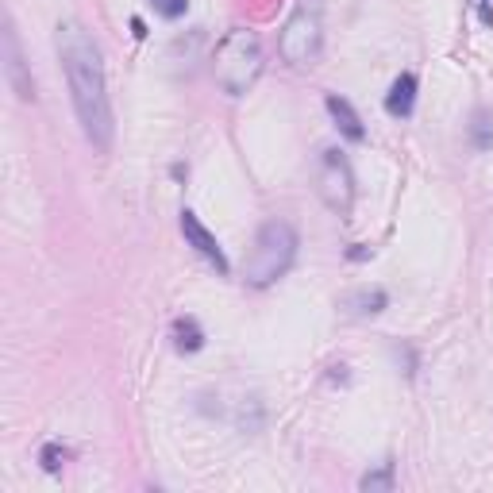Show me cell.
<instances>
[{
	"mask_svg": "<svg viewBox=\"0 0 493 493\" xmlns=\"http://www.w3.org/2000/svg\"><path fill=\"white\" fill-rule=\"evenodd\" d=\"M174 347L182 355H193V351L205 347V332H201V324H196L193 317H177L174 320Z\"/></svg>",
	"mask_w": 493,
	"mask_h": 493,
	"instance_id": "11",
	"label": "cell"
},
{
	"mask_svg": "<svg viewBox=\"0 0 493 493\" xmlns=\"http://www.w3.org/2000/svg\"><path fill=\"white\" fill-rule=\"evenodd\" d=\"M293 258H297V232H293V224L267 220L258 227L251 255H246V270H243L246 286H255V289L274 286L293 267Z\"/></svg>",
	"mask_w": 493,
	"mask_h": 493,
	"instance_id": "3",
	"label": "cell"
},
{
	"mask_svg": "<svg viewBox=\"0 0 493 493\" xmlns=\"http://www.w3.org/2000/svg\"><path fill=\"white\" fill-rule=\"evenodd\" d=\"M317 189H320V201L332 208L336 216H347L355 208V174H351V162L339 151H320Z\"/></svg>",
	"mask_w": 493,
	"mask_h": 493,
	"instance_id": "5",
	"label": "cell"
},
{
	"mask_svg": "<svg viewBox=\"0 0 493 493\" xmlns=\"http://www.w3.org/2000/svg\"><path fill=\"white\" fill-rule=\"evenodd\" d=\"M262 65H267V58H262L258 35L246 27H232L212 55V77L227 96H243L258 81Z\"/></svg>",
	"mask_w": 493,
	"mask_h": 493,
	"instance_id": "2",
	"label": "cell"
},
{
	"mask_svg": "<svg viewBox=\"0 0 493 493\" xmlns=\"http://www.w3.org/2000/svg\"><path fill=\"white\" fill-rule=\"evenodd\" d=\"M327 112H332V120H336V127H339V136L343 139H351V143H363L367 139V127H363V120L355 116V108L343 101V96H336V93H327Z\"/></svg>",
	"mask_w": 493,
	"mask_h": 493,
	"instance_id": "9",
	"label": "cell"
},
{
	"mask_svg": "<svg viewBox=\"0 0 493 493\" xmlns=\"http://www.w3.org/2000/svg\"><path fill=\"white\" fill-rule=\"evenodd\" d=\"M131 31H136V39H143V35H146V27H143V20H131Z\"/></svg>",
	"mask_w": 493,
	"mask_h": 493,
	"instance_id": "17",
	"label": "cell"
},
{
	"mask_svg": "<svg viewBox=\"0 0 493 493\" xmlns=\"http://www.w3.org/2000/svg\"><path fill=\"white\" fill-rule=\"evenodd\" d=\"M467 136H470V143L478 146V151H493V116H489L486 108L474 112V120H470V127H467Z\"/></svg>",
	"mask_w": 493,
	"mask_h": 493,
	"instance_id": "12",
	"label": "cell"
},
{
	"mask_svg": "<svg viewBox=\"0 0 493 493\" xmlns=\"http://www.w3.org/2000/svg\"><path fill=\"white\" fill-rule=\"evenodd\" d=\"M151 5L162 20H182V15L189 12V0H151Z\"/></svg>",
	"mask_w": 493,
	"mask_h": 493,
	"instance_id": "15",
	"label": "cell"
},
{
	"mask_svg": "<svg viewBox=\"0 0 493 493\" xmlns=\"http://www.w3.org/2000/svg\"><path fill=\"white\" fill-rule=\"evenodd\" d=\"M70 458V451L62 448V443H46V448L39 451V463H43V470L46 474H55V470H62V463Z\"/></svg>",
	"mask_w": 493,
	"mask_h": 493,
	"instance_id": "13",
	"label": "cell"
},
{
	"mask_svg": "<svg viewBox=\"0 0 493 493\" xmlns=\"http://www.w3.org/2000/svg\"><path fill=\"white\" fill-rule=\"evenodd\" d=\"M182 236L189 239V246H193L196 255L208 258L212 267H216V274H227V255H224V246L216 243V236H212L208 227L196 220V212H189V208L182 212Z\"/></svg>",
	"mask_w": 493,
	"mask_h": 493,
	"instance_id": "7",
	"label": "cell"
},
{
	"mask_svg": "<svg viewBox=\"0 0 493 493\" xmlns=\"http://www.w3.org/2000/svg\"><path fill=\"white\" fill-rule=\"evenodd\" d=\"M363 489H393V463H382V470H370L358 478Z\"/></svg>",
	"mask_w": 493,
	"mask_h": 493,
	"instance_id": "14",
	"label": "cell"
},
{
	"mask_svg": "<svg viewBox=\"0 0 493 493\" xmlns=\"http://www.w3.org/2000/svg\"><path fill=\"white\" fill-rule=\"evenodd\" d=\"M478 20L486 27H493V0H478Z\"/></svg>",
	"mask_w": 493,
	"mask_h": 493,
	"instance_id": "16",
	"label": "cell"
},
{
	"mask_svg": "<svg viewBox=\"0 0 493 493\" xmlns=\"http://www.w3.org/2000/svg\"><path fill=\"white\" fill-rule=\"evenodd\" d=\"M324 46V15L320 0H301L297 12L286 20L282 35H277V51L289 65H317Z\"/></svg>",
	"mask_w": 493,
	"mask_h": 493,
	"instance_id": "4",
	"label": "cell"
},
{
	"mask_svg": "<svg viewBox=\"0 0 493 493\" xmlns=\"http://www.w3.org/2000/svg\"><path fill=\"white\" fill-rule=\"evenodd\" d=\"M5 77L12 93L20 96V101H35V81H31V70L24 62V51H20V35H15V24L5 20Z\"/></svg>",
	"mask_w": 493,
	"mask_h": 493,
	"instance_id": "6",
	"label": "cell"
},
{
	"mask_svg": "<svg viewBox=\"0 0 493 493\" xmlns=\"http://www.w3.org/2000/svg\"><path fill=\"white\" fill-rule=\"evenodd\" d=\"M389 305V297H386V289H355V293H347L343 297V308L351 312V317H374V312H382Z\"/></svg>",
	"mask_w": 493,
	"mask_h": 493,
	"instance_id": "10",
	"label": "cell"
},
{
	"mask_svg": "<svg viewBox=\"0 0 493 493\" xmlns=\"http://www.w3.org/2000/svg\"><path fill=\"white\" fill-rule=\"evenodd\" d=\"M55 51L65 70V86H70V101L77 112V124L86 131V139L96 151L112 146V101H108V77L101 62V46L77 20H62L55 27Z\"/></svg>",
	"mask_w": 493,
	"mask_h": 493,
	"instance_id": "1",
	"label": "cell"
},
{
	"mask_svg": "<svg viewBox=\"0 0 493 493\" xmlns=\"http://www.w3.org/2000/svg\"><path fill=\"white\" fill-rule=\"evenodd\" d=\"M413 108H417V74H401L386 93V112L393 120H405L413 116Z\"/></svg>",
	"mask_w": 493,
	"mask_h": 493,
	"instance_id": "8",
	"label": "cell"
}]
</instances>
